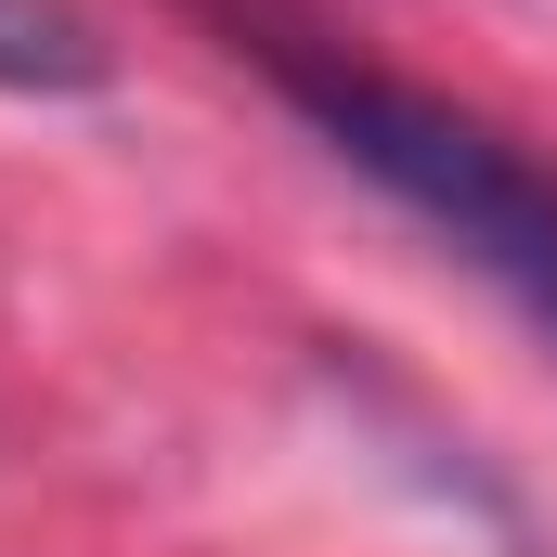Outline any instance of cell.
<instances>
[{
    "instance_id": "cell-1",
    "label": "cell",
    "mask_w": 557,
    "mask_h": 557,
    "mask_svg": "<svg viewBox=\"0 0 557 557\" xmlns=\"http://www.w3.org/2000/svg\"><path fill=\"white\" fill-rule=\"evenodd\" d=\"M285 91H298V117L337 143L363 182H389L428 234H454V260H480V273L557 337V169H532L493 117H467V104H441V91H403V78H376V65L285 52Z\"/></svg>"
},
{
    "instance_id": "cell-2",
    "label": "cell",
    "mask_w": 557,
    "mask_h": 557,
    "mask_svg": "<svg viewBox=\"0 0 557 557\" xmlns=\"http://www.w3.org/2000/svg\"><path fill=\"white\" fill-rule=\"evenodd\" d=\"M104 65L78 0H0V91H104Z\"/></svg>"
}]
</instances>
